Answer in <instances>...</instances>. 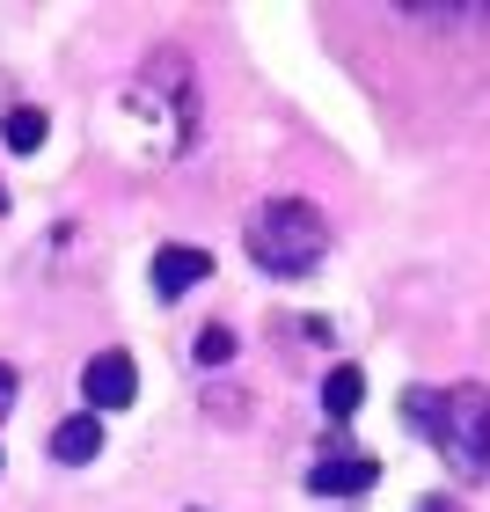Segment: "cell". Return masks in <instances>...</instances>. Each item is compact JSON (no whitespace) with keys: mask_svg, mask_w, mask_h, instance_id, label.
Masks as SVG:
<instances>
[{"mask_svg":"<svg viewBox=\"0 0 490 512\" xmlns=\"http://www.w3.org/2000/svg\"><path fill=\"white\" fill-rule=\"evenodd\" d=\"M403 417L454 461L461 483H483V476H490V388H483V381L410 388V395H403Z\"/></svg>","mask_w":490,"mask_h":512,"instance_id":"1","label":"cell"},{"mask_svg":"<svg viewBox=\"0 0 490 512\" xmlns=\"http://www.w3.org/2000/svg\"><path fill=\"white\" fill-rule=\"evenodd\" d=\"M249 256H256V271H271V278H308L322 264V249H330V220L315 213L308 198H271L264 213L249 220Z\"/></svg>","mask_w":490,"mask_h":512,"instance_id":"2","label":"cell"},{"mask_svg":"<svg viewBox=\"0 0 490 512\" xmlns=\"http://www.w3.org/2000/svg\"><path fill=\"white\" fill-rule=\"evenodd\" d=\"M81 395H88V410H125L132 395H139V366H132V352H96L81 366Z\"/></svg>","mask_w":490,"mask_h":512,"instance_id":"3","label":"cell"},{"mask_svg":"<svg viewBox=\"0 0 490 512\" xmlns=\"http://www.w3.org/2000/svg\"><path fill=\"white\" fill-rule=\"evenodd\" d=\"M373 483H381V461H373V454H330V461L308 469L315 498H359V491H373Z\"/></svg>","mask_w":490,"mask_h":512,"instance_id":"4","label":"cell"},{"mask_svg":"<svg viewBox=\"0 0 490 512\" xmlns=\"http://www.w3.org/2000/svg\"><path fill=\"white\" fill-rule=\"evenodd\" d=\"M198 278H213V249H191V242L154 249V293H161V300H183Z\"/></svg>","mask_w":490,"mask_h":512,"instance_id":"5","label":"cell"},{"mask_svg":"<svg viewBox=\"0 0 490 512\" xmlns=\"http://www.w3.org/2000/svg\"><path fill=\"white\" fill-rule=\"evenodd\" d=\"M96 454H103V417H96V410L66 417V425L52 432V461H59V469H88Z\"/></svg>","mask_w":490,"mask_h":512,"instance_id":"6","label":"cell"},{"mask_svg":"<svg viewBox=\"0 0 490 512\" xmlns=\"http://www.w3.org/2000/svg\"><path fill=\"white\" fill-rule=\"evenodd\" d=\"M359 403H366V374H359V366H337V374L322 381V410H330V425H352Z\"/></svg>","mask_w":490,"mask_h":512,"instance_id":"7","label":"cell"},{"mask_svg":"<svg viewBox=\"0 0 490 512\" xmlns=\"http://www.w3.org/2000/svg\"><path fill=\"white\" fill-rule=\"evenodd\" d=\"M44 132H52V118H44L37 103L8 110V125H0V139H8V154H37V147H44Z\"/></svg>","mask_w":490,"mask_h":512,"instance_id":"8","label":"cell"},{"mask_svg":"<svg viewBox=\"0 0 490 512\" xmlns=\"http://www.w3.org/2000/svg\"><path fill=\"white\" fill-rule=\"evenodd\" d=\"M191 359H198V366H227V359H235V337H227V330H198Z\"/></svg>","mask_w":490,"mask_h":512,"instance_id":"9","label":"cell"},{"mask_svg":"<svg viewBox=\"0 0 490 512\" xmlns=\"http://www.w3.org/2000/svg\"><path fill=\"white\" fill-rule=\"evenodd\" d=\"M8 395H15V366H0V410H8Z\"/></svg>","mask_w":490,"mask_h":512,"instance_id":"10","label":"cell"},{"mask_svg":"<svg viewBox=\"0 0 490 512\" xmlns=\"http://www.w3.org/2000/svg\"><path fill=\"white\" fill-rule=\"evenodd\" d=\"M417 512H454L447 498H417Z\"/></svg>","mask_w":490,"mask_h":512,"instance_id":"11","label":"cell"}]
</instances>
